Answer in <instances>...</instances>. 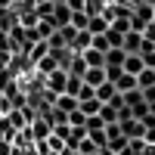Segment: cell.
<instances>
[{
  "label": "cell",
  "mask_w": 155,
  "mask_h": 155,
  "mask_svg": "<svg viewBox=\"0 0 155 155\" xmlns=\"http://www.w3.org/2000/svg\"><path fill=\"white\" fill-rule=\"evenodd\" d=\"M47 22L53 25V28L59 31V28H65V25L71 22V9L65 6V3H53V12L47 16Z\"/></svg>",
  "instance_id": "2"
},
{
  "label": "cell",
  "mask_w": 155,
  "mask_h": 155,
  "mask_svg": "<svg viewBox=\"0 0 155 155\" xmlns=\"http://www.w3.org/2000/svg\"><path fill=\"white\" fill-rule=\"evenodd\" d=\"M99 118H102V124H118V112H115L112 106H102L99 109Z\"/></svg>",
  "instance_id": "24"
},
{
  "label": "cell",
  "mask_w": 155,
  "mask_h": 155,
  "mask_svg": "<svg viewBox=\"0 0 155 155\" xmlns=\"http://www.w3.org/2000/svg\"><path fill=\"white\" fill-rule=\"evenodd\" d=\"M53 31H56V28H53V25H50L47 19H37V25H34V34L41 37V41H47V37L53 34Z\"/></svg>",
  "instance_id": "20"
},
{
  "label": "cell",
  "mask_w": 155,
  "mask_h": 155,
  "mask_svg": "<svg viewBox=\"0 0 155 155\" xmlns=\"http://www.w3.org/2000/svg\"><path fill=\"white\" fill-rule=\"evenodd\" d=\"M146 146H155V127H146V137H143Z\"/></svg>",
  "instance_id": "30"
},
{
  "label": "cell",
  "mask_w": 155,
  "mask_h": 155,
  "mask_svg": "<svg viewBox=\"0 0 155 155\" xmlns=\"http://www.w3.org/2000/svg\"><path fill=\"white\" fill-rule=\"evenodd\" d=\"M143 99L152 106V102H155V87H146V90H143Z\"/></svg>",
  "instance_id": "31"
},
{
  "label": "cell",
  "mask_w": 155,
  "mask_h": 155,
  "mask_svg": "<svg viewBox=\"0 0 155 155\" xmlns=\"http://www.w3.org/2000/svg\"><path fill=\"white\" fill-rule=\"evenodd\" d=\"M137 87L146 90V87H155V68H143L137 74Z\"/></svg>",
  "instance_id": "18"
},
{
  "label": "cell",
  "mask_w": 155,
  "mask_h": 155,
  "mask_svg": "<svg viewBox=\"0 0 155 155\" xmlns=\"http://www.w3.org/2000/svg\"><path fill=\"white\" fill-rule=\"evenodd\" d=\"M84 121H87V115H84L81 109H74V112H68V124H71V127H84Z\"/></svg>",
  "instance_id": "27"
},
{
  "label": "cell",
  "mask_w": 155,
  "mask_h": 155,
  "mask_svg": "<svg viewBox=\"0 0 155 155\" xmlns=\"http://www.w3.org/2000/svg\"><path fill=\"white\" fill-rule=\"evenodd\" d=\"M106 28H109V22H106V16H102V12L87 19V31H90V34H106Z\"/></svg>",
  "instance_id": "14"
},
{
  "label": "cell",
  "mask_w": 155,
  "mask_h": 155,
  "mask_svg": "<svg viewBox=\"0 0 155 155\" xmlns=\"http://www.w3.org/2000/svg\"><path fill=\"white\" fill-rule=\"evenodd\" d=\"M90 47H93V50H99V53H106V50H109V41H106V34H93Z\"/></svg>",
  "instance_id": "28"
},
{
  "label": "cell",
  "mask_w": 155,
  "mask_h": 155,
  "mask_svg": "<svg viewBox=\"0 0 155 155\" xmlns=\"http://www.w3.org/2000/svg\"><path fill=\"white\" fill-rule=\"evenodd\" d=\"M78 109H81L84 115H99V109H102V102H99L96 96H90V99H81V102H78Z\"/></svg>",
  "instance_id": "17"
},
{
  "label": "cell",
  "mask_w": 155,
  "mask_h": 155,
  "mask_svg": "<svg viewBox=\"0 0 155 155\" xmlns=\"http://www.w3.org/2000/svg\"><path fill=\"white\" fill-rule=\"evenodd\" d=\"M47 53H50V44H47V41H34L28 50H25V56H28V62H31V65H37V62H41Z\"/></svg>",
  "instance_id": "5"
},
{
  "label": "cell",
  "mask_w": 155,
  "mask_h": 155,
  "mask_svg": "<svg viewBox=\"0 0 155 155\" xmlns=\"http://www.w3.org/2000/svg\"><path fill=\"white\" fill-rule=\"evenodd\" d=\"M96 155H118V152H112V149H99Z\"/></svg>",
  "instance_id": "33"
},
{
  "label": "cell",
  "mask_w": 155,
  "mask_h": 155,
  "mask_svg": "<svg viewBox=\"0 0 155 155\" xmlns=\"http://www.w3.org/2000/svg\"><path fill=\"white\" fill-rule=\"evenodd\" d=\"M121 96H124V106H127V109H137V106H143V102H146L140 87H137V90H127V93H121Z\"/></svg>",
  "instance_id": "16"
},
{
  "label": "cell",
  "mask_w": 155,
  "mask_h": 155,
  "mask_svg": "<svg viewBox=\"0 0 155 155\" xmlns=\"http://www.w3.org/2000/svg\"><path fill=\"white\" fill-rule=\"evenodd\" d=\"M96 152H99V146H96L90 137H84L81 143H78V155H96Z\"/></svg>",
  "instance_id": "21"
},
{
  "label": "cell",
  "mask_w": 155,
  "mask_h": 155,
  "mask_svg": "<svg viewBox=\"0 0 155 155\" xmlns=\"http://www.w3.org/2000/svg\"><path fill=\"white\" fill-rule=\"evenodd\" d=\"M47 149H50V152H56V155H59L62 149H65V143H62V140H59L56 134H50V137H47Z\"/></svg>",
  "instance_id": "26"
},
{
  "label": "cell",
  "mask_w": 155,
  "mask_h": 155,
  "mask_svg": "<svg viewBox=\"0 0 155 155\" xmlns=\"http://www.w3.org/2000/svg\"><path fill=\"white\" fill-rule=\"evenodd\" d=\"M81 59H84L87 68H106V53H99V50H93V47H87L81 53Z\"/></svg>",
  "instance_id": "4"
},
{
  "label": "cell",
  "mask_w": 155,
  "mask_h": 155,
  "mask_svg": "<svg viewBox=\"0 0 155 155\" xmlns=\"http://www.w3.org/2000/svg\"><path fill=\"white\" fill-rule=\"evenodd\" d=\"M12 152V143H6V140H0V155H9Z\"/></svg>",
  "instance_id": "32"
},
{
  "label": "cell",
  "mask_w": 155,
  "mask_h": 155,
  "mask_svg": "<svg viewBox=\"0 0 155 155\" xmlns=\"http://www.w3.org/2000/svg\"><path fill=\"white\" fill-rule=\"evenodd\" d=\"M28 134H31V140H34V143H44V140L53 134V124H50L44 115H37L34 121H28Z\"/></svg>",
  "instance_id": "1"
},
{
  "label": "cell",
  "mask_w": 155,
  "mask_h": 155,
  "mask_svg": "<svg viewBox=\"0 0 155 155\" xmlns=\"http://www.w3.org/2000/svg\"><path fill=\"white\" fill-rule=\"evenodd\" d=\"M124 50L121 47H112V50H106V68H121L124 65Z\"/></svg>",
  "instance_id": "9"
},
{
  "label": "cell",
  "mask_w": 155,
  "mask_h": 155,
  "mask_svg": "<svg viewBox=\"0 0 155 155\" xmlns=\"http://www.w3.org/2000/svg\"><path fill=\"white\" fill-rule=\"evenodd\" d=\"M140 3H146V6H155V0H140Z\"/></svg>",
  "instance_id": "34"
},
{
  "label": "cell",
  "mask_w": 155,
  "mask_h": 155,
  "mask_svg": "<svg viewBox=\"0 0 155 155\" xmlns=\"http://www.w3.org/2000/svg\"><path fill=\"white\" fill-rule=\"evenodd\" d=\"M121 68H124L127 74H134V78H137L140 71L146 68V62H143V56H140V53H127V56H124V65H121Z\"/></svg>",
  "instance_id": "6"
},
{
  "label": "cell",
  "mask_w": 155,
  "mask_h": 155,
  "mask_svg": "<svg viewBox=\"0 0 155 155\" xmlns=\"http://www.w3.org/2000/svg\"><path fill=\"white\" fill-rule=\"evenodd\" d=\"M115 93H118V90H115V84H112V81H102L99 87H93V96H96V99L102 102V106H106V102H109V99H112Z\"/></svg>",
  "instance_id": "10"
},
{
  "label": "cell",
  "mask_w": 155,
  "mask_h": 155,
  "mask_svg": "<svg viewBox=\"0 0 155 155\" xmlns=\"http://www.w3.org/2000/svg\"><path fill=\"white\" fill-rule=\"evenodd\" d=\"M6 115V121L16 127V130H22V127H28V118H25V109H9V112H3Z\"/></svg>",
  "instance_id": "13"
},
{
  "label": "cell",
  "mask_w": 155,
  "mask_h": 155,
  "mask_svg": "<svg viewBox=\"0 0 155 155\" xmlns=\"http://www.w3.org/2000/svg\"><path fill=\"white\" fill-rule=\"evenodd\" d=\"M84 3H87V0H65V6L71 12H84Z\"/></svg>",
  "instance_id": "29"
},
{
  "label": "cell",
  "mask_w": 155,
  "mask_h": 155,
  "mask_svg": "<svg viewBox=\"0 0 155 155\" xmlns=\"http://www.w3.org/2000/svg\"><path fill=\"white\" fill-rule=\"evenodd\" d=\"M121 50H124V53H140V50H143V34H140V31H127Z\"/></svg>",
  "instance_id": "7"
},
{
  "label": "cell",
  "mask_w": 155,
  "mask_h": 155,
  "mask_svg": "<svg viewBox=\"0 0 155 155\" xmlns=\"http://www.w3.org/2000/svg\"><path fill=\"white\" fill-rule=\"evenodd\" d=\"M102 127H106V124H102L99 115H87V121H84V130L87 134H96V130H102Z\"/></svg>",
  "instance_id": "22"
},
{
  "label": "cell",
  "mask_w": 155,
  "mask_h": 155,
  "mask_svg": "<svg viewBox=\"0 0 155 155\" xmlns=\"http://www.w3.org/2000/svg\"><path fill=\"white\" fill-rule=\"evenodd\" d=\"M87 19H90L87 12H71V22H68V25H71L74 31H84V28H87Z\"/></svg>",
  "instance_id": "23"
},
{
  "label": "cell",
  "mask_w": 155,
  "mask_h": 155,
  "mask_svg": "<svg viewBox=\"0 0 155 155\" xmlns=\"http://www.w3.org/2000/svg\"><path fill=\"white\" fill-rule=\"evenodd\" d=\"M81 81H84L87 87H99L102 81H106V68H87Z\"/></svg>",
  "instance_id": "12"
},
{
  "label": "cell",
  "mask_w": 155,
  "mask_h": 155,
  "mask_svg": "<svg viewBox=\"0 0 155 155\" xmlns=\"http://www.w3.org/2000/svg\"><path fill=\"white\" fill-rule=\"evenodd\" d=\"M53 109H59V112H65V115H68V112H74V109H78V99H74V96H68V93H59V96L53 99Z\"/></svg>",
  "instance_id": "11"
},
{
  "label": "cell",
  "mask_w": 155,
  "mask_h": 155,
  "mask_svg": "<svg viewBox=\"0 0 155 155\" xmlns=\"http://www.w3.org/2000/svg\"><path fill=\"white\" fill-rule=\"evenodd\" d=\"M90 41H93V34L84 28V31H78V34H74V41H71V47H68V50H71V53H84V50L90 47Z\"/></svg>",
  "instance_id": "8"
},
{
  "label": "cell",
  "mask_w": 155,
  "mask_h": 155,
  "mask_svg": "<svg viewBox=\"0 0 155 155\" xmlns=\"http://www.w3.org/2000/svg\"><path fill=\"white\" fill-rule=\"evenodd\" d=\"M81 87H84V81H81V78H78V74H68V81H65V90H62V93H68V96H74V99H78Z\"/></svg>",
  "instance_id": "19"
},
{
  "label": "cell",
  "mask_w": 155,
  "mask_h": 155,
  "mask_svg": "<svg viewBox=\"0 0 155 155\" xmlns=\"http://www.w3.org/2000/svg\"><path fill=\"white\" fill-rule=\"evenodd\" d=\"M115 90H118V93L137 90V78H134V74H127V71H121V74H118V81H115Z\"/></svg>",
  "instance_id": "15"
},
{
  "label": "cell",
  "mask_w": 155,
  "mask_h": 155,
  "mask_svg": "<svg viewBox=\"0 0 155 155\" xmlns=\"http://www.w3.org/2000/svg\"><path fill=\"white\" fill-rule=\"evenodd\" d=\"M118 127H121V134L127 140H143L146 137V124L137 121V118H124V121H118Z\"/></svg>",
  "instance_id": "3"
},
{
  "label": "cell",
  "mask_w": 155,
  "mask_h": 155,
  "mask_svg": "<svg viewBox=\"0 0 155 155\" xmlns=\"http://www.w3.org/2000/svg\"><path fill=\"white\" fill-rule=\"evenodd\" d=\"M106 41H109V50L112 47H121L124 44V34H118L115 28H106Z\"/></svg>",
  "instance_id": "25"
}]
</instances>
